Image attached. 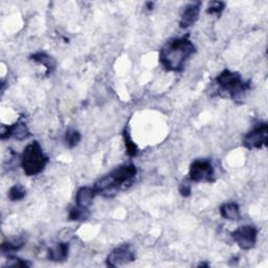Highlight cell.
<instances>
[{"label": "cell", "instance_id": "obj_1", "mask_svg": "<svg viewBox=\"0 0 268 268\" xmlns=\"http://www.w3.org/2000/svg\"><path fill=\"white\" fill-rule=\"evenodd\" d=\"M195 53V46L187 37L173 39L166 43L160 52L163 66L170 71L182 69L185 61Z\"/></svg>", "mask_w": 268, "mask_h": 268}, {"label": "cell", "instance_id": "obj_2", "mask_svg": "<svg viewBox=\"0 0 268 268\" xmlns=\"http://www.w3.org/2000/svg\"><path fill=\"white\" fill-rule=\"evenodd\" d=\"M49 163L47 157L38 141H33L23 151L21 157V166L27 176H34L41 173Z\"/></svg>", "mask_w": 268, "mask_h": 268}, {"label": "cell", "instance_id": "obj_3", "mask_svg": "<svg viewBox=\"0 0 268 268\" xmlns=\"http://www.w3.org/2000/svg\"><path fill=\"white\" fill-rule=\"evenodd\" d=\"M216 82L220 88L227 91L234 99H237L249 88V83H245L238 72L231 70H223L217 76Z\"/></svg>", "mask_w": 268, "mask_h": 268}, {"label": "cell", "instance_id": "obj_4", "mask_svg": "<svg viewBox=\"0 0 268 268\" xmlns=\"http://www.w3.org/2000/svg\"><path fill=\"white\" fill-rule=\"evenodd\" d=\"M190 179L194 182L214 181V168L208 160H197L190 167Z\"/></svg>", "mask_w": 268, "mask_h": 268}, {"label": "cell", "instance_id": "obj_5", "mask_svg": "<svg viewBox=\"0 0 268 268\" xmlns=\"http://www.w3.org/2000/svg\"><path fill=\"white\" fill-rule=\"evenodd\" d=\"M232 236L240 248L248 250L256 245L258 231L255 226L243 225L233 232Z\"/></svg>", "mask_w": 268, "mask_h": 268}, {"label": "cell", "instance_id": "obj_6", "mask_svg": "<svg viewBox=\"0 0 268 268\" xmlns=\"http://www.w3.org/2000/svg\"><path fill=\"white\" fill-rule=\"evenodd\" d=\"M268 127L266 123L257 125L256 127L247 133L243 139V144L247 149H259L267 144Z\"/></svg>", "mask_w": 268, "mask_h": 268}, {"label": "cell", "instance_id": "obj_7", "mask_svg": "<svg viewBox=\"0 0 268 268\" xmlns=\"http://www.w3.org/2000/svg\"><path fill=\"white\" fill-rule=\"evenodd\" d=\"M135 260L133 249L129 245H123L113 249L107 257V264L111 267L122 266Z\"/></svg>", "mask_w": 268, "mask_h": 268}, {"label": "cell", "instance_id": "obj_8", "mask_svg": "<svg viewBox=\"0 0 268 268\" xmlns=\"http://www.w3.org/2000/svg\"><path fill=\"white\" fill-rule=\"evenodd\" d=\"M137 174V170L134 165H124L116 170H113L110 175L113 178L116 184L119 186V188L122 185L131 183V181L134 179V177Z\"/></svg>", "mask_w": 268, "mask_h": 268}, {"label": "cell", "instance_id": "obj_9", "mask_svg": "<svg viewBox=\"0 0 268 268\" xmlns=\"http://www.w3.org/2000/svg\"><path fill=\"white\" fill-rule=\"evenodd\" d=\"M200 3L196 4H191L188 5L182 15H181V19H180V27L186 28L188 26L193 25L199 18V14H200Z\"/></svg>", "mask_w": 268, "mask_h": 268}, {"label": "cell", "instance_id": "obj_10", "mask_svg": "<svg viewBox=\"0 0 268 268\" xmlns=\"http://www.w3.org/2000/svg\"><path fill=\"white\" fill-rule=\"evenodd\" d=\"M30 135V132L27 128V126L23 123H16L12 126H9L2 132V138L6 139L11 136H14L18 140H23Z\"/></svg>", "mask_w": 268, "mask_h": 268}, {"label": "cell", "instance_id": "obj_11", "mask_svg": "<svg viewBox=\"0 0 268 268\" xmlns=\"http://www.w3.org/2000/svg\"><path fill=\"white\" fill-rule=\"evenodd\" d=\"M96 195L97 192L94 191L93 187H89V186L81 187L80 190L76 192V196H75L76 206L79 208L86 210L92 204V201L94 197H96Z\"/></svg>", "mask_w": 268, "mask_h": 268}, {"label": "cell", "instance_id": "obj_12", "mask_svg": "<svg viewBox=\"0 0 268 268\" xmlns=\"http://www.w3.org/2000/svg\"><path fill=\"white\" fill-rule=\"evenodd\" d=\"M220 214L227 220H238L240 218V209L237 203H224L220 208Z\"/></svg>", "mask_w": 268, "mask_h": 268}, {"label": "cell", "instance_id": "obj_13", "mask_svg": "<svg viewBox=\"0 0 268 268\" xmlns=\"http://www.w3.org/2000/svg\"><path fill=\"white\" fill-rule=\"evenodd\" d=\"M68 248H69L68 243L61 242L57 245L56 248L49 250V258L52 261H56V262L64 261L68 257Z\"/></svg>", "mask_w": 268, "mask_h": 268}, {"label": "cell", "instance_id": "obj_14", "mask_svg": "<svg viewBox=\"0 0 268 268\" xmlns=\"http://www.w3.org/2000/svg\"><path fill=\"white\" fill-rule=\"evenodd\" d=\"M31 60H34L35 62L40 63V64L44 65L47 69V73L52 72L56 67V61L51 56H49L45 53L35 54L34 56H31Z\"/></svg>", "mask_w": 268, "mask_h": 268}, {"label": "cell", "instance_id": "obj_15", "mask_svg": "<svg viewBox=\"0 0 268 268\" xmlns=\"http://www.w3.org/2000/svg\"><path fill=\"white\" fill-rule=\"evenodd\" d=\"M26 195L25 188L20 184H15L12 186L9 191V198L13 201L22 200Z\"/></svg>", "mask_w": 268, "mask_h": 268}, {"label": "cell", "instance_id": "obj_16", "mask_svg": "<svg viewBox=\"0 0 268 268\" xmlns=\"http://www.w3.org/2000/svg\"><path fill=\"white\" fill-rule=\"evenodd\" d=\"M124 137H125V146L127 149V153L129 156H135L137 154V147L133 143V140L131 139L128 131L124 132Z\"/></svg>", "mask_w": 268, "mask_h": 268}, {"label": "cell", "instance_id": "obj_17", "mask_svg": "<svg viewBox=\"0 0 268 268\" xmlns=\"http://www.w3.org/2000/svg\"><path fill=\"white\" fill-rule=\"evenodd\" d=\"M80 140H81V134L79 131L68 130L66 132V143L70 148L76 146L79 143H80Z\"/></svg>", "mask_w": 268, "mask_h": 268}, {"label": "cell", "instance_id": "obj_18", "mask_svg": "<svg viewBox=\"0 0 268 268\" xmlns=\"http://www.w3.org/2000/svg\"><path fill=\"white\" fill-rule=\"evenodd\" d=\"M23 241L20 240H14V241H9V242H4L2 245V249L4 251H14L18 250L23 246Z\"/></svg>", "mask_w": 268, "mask_h": 268}, {"label": "cell", "instance_id": "obj_19", "mask_svg": "<svg viewBox=\"0 0 268 268\" xmlns=\"http://www.w3.org/2000/svg\"><path fill=\"white\" fill-rule=\"evenodd\" d=\"M224 9V4L221 2H213L210 4L208 13L210 14H220Z\"/></svg>", "mask_w": 268, "mask_h": 268}, {"label": "cell", "instance_id": "obj_20", "mask_svg": "<svg viewBox=\"0 0 268 268\" xmlns=\"http://www.w3.org/2000/svg\"><path fill=\"white\" fill-rule=\"evenodd\" d=\"M9 266H13V267H28L30 266V264L24 260H21L19 258H10L9 259Z\"/></svg>", "mask_w": 268, "mask_h": 268}, {"label": "cell", "instance_id": "obj_21", "mask_svg": "<svg viewBox=\"0 0 268 268\" xmlns=\"http://www.w3.org/2000/svg\"><path fill=\"white\" fill-rule=\"evenodd\" d=\"M191 192H192V187H191L190 182H187L185 180L182 181V183L179 186V193L181 194V196H183V197L190 196Z\"/></svg>", "mask_w": 268, "mask_h": 268}, {"label": "cell", "instance_id": "obj_22", "mask_svg": "<svg viewBox=\"0 0 268 268\" xmlns=\"http://www.w3.org/2000/svg\"><path fill=\"white\" fill-rule=\"evenodd\" d=\"M83 210L84 209H81V208H79V207L71 209L70 212H69L70 220H79V219H80L82 217V215H83Z\"/></svg>", "mask_w": 268, "mask_h": 268}]
</instances>
